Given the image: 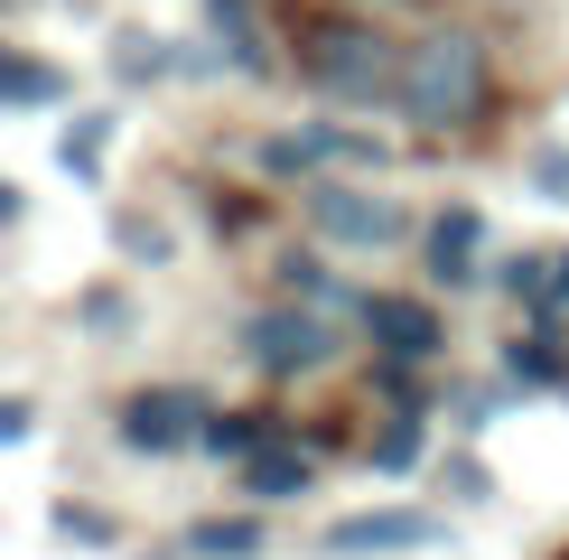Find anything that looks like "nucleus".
<instances>
[{"label": "nucleus", "instance_id": "obj_1", "mask_svg": "<svg viewBox=\"0 0 569 560\" xmlns=\"http://www.w3.org/2000/svg\"><path fill=\"white\" fill-rule=\"evenodd\" d=\"M495 103V57L477 29H430L401 47V84H392V112L420 131H477Z\"/></svg>", "mask_w": 569, "mask_h": 560}, {"label": "nucleus", "instance_id": "obj_2", "mask_svg": "<svg viewBox=\"0 0 569 560\" xmlns=\"http://www.w3.org/2000/svg\"><path fill=\"white\" fill-rule=\"evenodd\" d=\"M299 66H308V84L337 93V103H392V84H401L392 38L365 29V19H327V29H308Z\"/></svg>", "mask_w": 569, "mask_h": 560}, {"label": "nucleus", "instance_id": "obj_3", "mask_svg": "<svg viewBox=\"0 0 569 560\" xmlns=\"http://www.w3.org/2000/svg\"><path fill=\"white\" fill-rule=\"evenodd\" d=\"M308 224L327 233V243H355V252H383L411 233V216H401L392 197H373V187H308Z\"/></svg>", "mask_w": 569, "mask_h": 560}, {"label": "nucleus", "instance_id": "obj_4", "mask_svg": "<svg viewBox=\"0 0 569 560\" xmlns=\"http://www.w3.org/2000/svg\"><path fill=\"white\" fill-rule=\"evenodd\" d=\"M243 337H252V364L262 373H318L327 356H337V337H327L318 309H262Z\"/></svg>", "mask_w": 569, "mask_h": 560}, {"label": "nucleus", "instance_id": "obj_5", "mask_svg": "<svg viewBox=\"0 0 569 560\" xmlns=\"http://www.w3.org/2000/svg\"><path fill=\"white\" fill-rule=\"evenodd\" d=\"M206 411L197 392H140V402L122 411V449H140V458H169V449H187V439H206Z\"/></svg>", "mask_w": 569, "mask_h": 560}, {"label": "nucleus", "instance_id": "obj_6", "mask_svg": "<svg viewBox=\"0 0 569 560\" xmlns=\"http://www.w3.org/2000/svg\"><path fill=\"white\" fill-rule=\"evenodd\" d=\"M365 337L383 346L392 364H430V356H439V318L420 309V299H392V290L365 299Z\"/></svg>", "mask_w": 569, "mask_h": 560}, {"label": "nucleus", "instance_id": "obj_7", "mask_svg": "<svg viewBox=\"0 0 569 560\" xmlns=\"http://www.w3.org/2000/svg\"><path fill=\"white\" fill-rule=\"evenodd\" d=\"M439 523L430 513H346V523H327V551H430Z\"/></svg>", "mask_w": 569, "mask_h": 560}, {"label": "nucleus", "instance_id": "obj_8", "mask_svg": "<svg viewBox=\"0 0 569 560\" xmlns=\"http://www.w3.org/2000/svg\"><path fill=\"white\" fill-rule=\"evenodd\" d=\"M477 243H486L477 206H448V216L430 224V262H439V280H448V290H467V280H477Z\"/></svg>", "mask_w": 569, "mask_h": 560}, {"label": "nucleus", "instance_id": "obj_9", "mask_svg": "<svg viewBox=\"0 0 569 560\" xmlns=\"http://www.w3.org/2000/svg\"><path fill=\"white\" fill-rule=\"evenodd\" d=\"M243 496H262V504H271V496H308V458L280 449V439H271V449H252V458H243Z\"/></svg>", "mask_w": 569, "mask_h": 560}, {"label": "nucleus", "instance_id": "obj_10", "mask_svg": "<svg viewBox=\"0 0 569 560\" xmlns=\"http://www.w3.org/2000/svg\"><path fill=\"white\" fill-rule=\"evenodd\" d=\"M206 19H216L224 57L243 66V76H262V66H271V47H262V29H252V0H206Z\"/></svg>", "mask_w": 569, "mask_h": 560}, {"label": "nucleus", "instance_id": "obj_11", "mask_svg": "<svg viewBox=\"0 0 569 560\" xmlns=\"http://www.w3.org/2000/svg\"><path fill=\"white\" fill-rule=\"evenodd\" d=\"M337 150H346V131H280L271 150H262V169L290 178V169H318V159H337Z\"/></svg>", "mask_w": 569, "mask_h": 560}, {"label": "nucleus", "instance_id": "obj_12", "mask_svg": "<svg viewBox=\"0 0 569 560\" xmlns=\"http://www.w3.org/2000/svg\"><path fill=\"white\" fill-rule=\"evenodd\" d=\"M206 449H216V458H252V449H271V420L224 411V420H206Z\"/></svg>", "mask_w": 569, "mask_h": 560}, {"label": "nucleus", "instance_id": "obj_13", "mask_svg": "<svg viewBox=\"0 0 569 560\" xmlns=\"http://www.w3.org/2000/svg\"><path fill=\"white\" fill-rule=\"evenodd\" d=\"M513 383H560V327H551V318L513 346Z\"/></svg>", "mask_w": 569, "mask_h": 560}, {"label": "nucleus", "instance_id": "obj_14", "mask_svg": "<svg viewBox=\"0 0 569 560\" xmlns=\"http://www.w3.org/2000/svg\"><path fill=\"white\" fill-rule=\"evenodd\" d=\"M0 103H57V76H47V66H29V57H10V47H0Z\"/></svg>", "mask_w": 569, "mask_h": 560}, {"label": "nucleus", "instance_id": "obj_15", "mask_svg": "<svg viewBox=\"0 0 569 560\" xmlns=\"http://www.w3.org/2000/svg\"><path fill=\"white\" fill-rule=\"evenodd\" d=\"M103 140H112V122H76V131L57 140V159H66L76 178H103Z\"/></svg>", "mask_w": 569, "mask_h": 560}, {"label": "nucleus", "instance_id": "obj_16", "mask_svg": "<svg viewBox=\"0 0 569 560\" xmlns=\"http://www.w3.org/2000/svg\"><path fill=\"white\" fill-rule=\"evenodd\" d=\"M197 551L206 560H262V532L252 523H197Z\"/></svg>", "mask_w": 569, "mask_h": 560}, {"label": "nucleus", "instance_id": "obj_17", "mask_svg": "<svg viewBox=\"0 0 569 560\" xmlns=\"http://www.w3.org/2000/svg\"><path fill=\"white\" fill-rule=\"evenodd\" d=\"M411 458H420V420H392V430L373 439V467H383V477H401Z\"/></svg>", "mask_w": 569, "mask_h": 560}, {"label": "nucleus", "instance_id": "obj_18", "mask_svg": "<svg viewBox=\"0 0 569 560\" xmlns=\"http://www.w3.org/2000/svg\"><path fill=\"white\" fill-rule=\"evenodd\" d=\"M57 532H66V542H112V523L84 513V504H57Z\"/></svg>", "mask_w": 569, "mask_h": 560}, {"label": "nucleus", "instance_id": "obj_19", "mask_svg": "<svg viewBox=\"0 0 569 560\" xmlns=\"http://www.w3.org/2000/svg\"><path fill=\"white\" fill-rule=\"evenodd\" d=\"M29 439V402H0V449H19Z\"/></svg>", "mask_w": 569, "mask_h": 560}, {"label": "nucleus", "instance_id": "obj_20", "mask_svg": "<svg viewBox=\"0 0 569 560\" xmlns=\"http://www.w3.org/2000/svg\"><path fill=\"white\" fill-rule=\"evenodd\" d=\"M551 299H560V309H569V252H560V262H551Z\"/></svg>", "mask_w": 569, "mask_h": 560}, {"label": "nucleus", "instance_id": "obj_21", "mask_svg": "<svg viewBox=\"0 0 569 560\" xmlns=\"http://www.w3.org/2000/svg\"><path fill=\"white\" fill-rule=\"evenodd\" d=\"M10 216H19V187H10V178H0V224H10Z\"/></svg>", "mask_w": 569, "mask_h": 560}]
</instances>
